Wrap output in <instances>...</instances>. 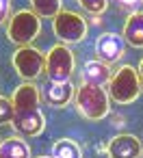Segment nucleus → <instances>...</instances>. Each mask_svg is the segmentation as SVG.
<instances>
[{
    "mask_svg": "<svg viewBox=\"0 0 143 158\" xmlns=\"http://www.w3.org/2000/svg\"><path fill=\"white\" fill-rule=\"evenodd\" d=\"M74 104L82 117L91 121H100L111 113V95L104 87L82 82L74 93Z\"/></svg>",
    "mask_w": 143,
    "mask_h": 158,
    "instance_id": "1",
    "label": "nucleus"
},
{
    "mask_svg": "<svg viewBox=\"0 0 143 158\" xmlns=\"http://www.w3.org/2000/svg\"><path fill=\"white\" fill-rule=\"evenodd\" d=\"M106 91L111 95V100H115L117 104H132L139 95H141V78L139 72L132 65H121L113 72Z\"/></svg>",
    "mask_w": 143,
    "mask_h": 158,
    "instance_id": "2",
    "label": "nucleus"
},
{
    "mask_svg": "<svg viewBox=\"0 0 143 158\" xmlns=\"http://www.w3.org/2000/svg\"><path fill=\"white\" fill-rule=\"evenodd\" d=\"M39 33H41V20L33 11H26V9L24 11H18L7 22V37L18 48L31 46L39 37Z\"/></svg>",
    "mask_w": 143,
    "mask_h": 158,
    "instance_id": "3",
    "label": "nucleus"
},
{
    "mask_svg": "<svg viewBox=\"0 0 143 158\" xmlns=\"http://www.w3.org/2000/svg\"><path fill=\"white\" fill-rule=\"evenodd\" d=\"M74 67H76L74 52L65 44L52 46L46 52V74H48V80H52V82H69V78L74 74Z\"/></svg>",
    "mask_w": 143,
    "mask_h": 158,
    "instance_id": "4",
    "label": "nucleus"
},
{
    "mask_svg": "<svg viewBox=\"0 0 143 158\" xmlns=\"http://www.w3.org/2000/svg\"><path fill=\"white\" fill-rule=\"evenodd\" d=\"M52 31L63 44H80L87 37V20L76 11H59L52 18Z\"/></svg>",
    "mask_w": 143,
    "mask_h": 158,
    "instance_id": "5",
    "label": "nucleus"
},
{
    "mask_svg": "<svg viewBox=\"0 0 143 158\" xmlns=\"http://www.w3.org/2000/svg\"><path fill=\"white\" fill-rule=\"evenodd\" d=\"M15 72L26 80H35L37 76H41L46 72V54H41L37 48L33 46H22L13 52V59H11Z\"/></svg>",
    "mask_w": 143,
    "mask_h": 158,
    "instance_id": "6",
    "label": "nucleus"
},
{
    "mask_svg": "<svg viewBox=\"0 0 143 158\" xmlns=\"http://www.w3.org/2000/svg\"><path fill=\"white\" fill-rule=\"evenodd\" d=\"M13 130L20 136H37L44 132L46 128V117L39 108H31V110H13V121H11Z\"/></svg>",
    "mask_w": 143,
    "mask_h": 158,
    "instance_id": "7",
    "label": "nucleus"
},
{
    "mask_svg": "<svg viewBox=\"0 0 143 158\" xmlns=\"http://www.w3.org/2000/svg\"><path fill=\"white\" fill-rule=\"evenodd\" d=\"M126 52V41L121 35L117 33H102L95 41V54H98V61L106 63V65H113L117 63Z\"/></svg>",
    "mask_w": 143,
    "mask_h": 158,
    "instance_id": "8",
    "label": "nucleus"
},
{
    "mask_svg": "<svg viewBox=\"0 0 143 158\" xmlns=\"http://www.w3.org/2000/svg\"><path fill=\"white\" fill-rule=\"evenodd\" d=\"M106 154L108 158H141L143 147L134 134H117L108 141Z\"/></svg>",
    "mask_w": 143,
    "mask_h": 158,
    "instance_id": "9",
    "label": "nucleus"
},
{
    "mask_svg": "<svg viewBox=\"0 0 143 158\" xmlns=\"http://www.w3.org/2000/svg\"><path fill=\"white\" fill-rule=\"evenodd\" d=\"M39 102H41V93H39V89H37L33 82H22V85L13 91V98H11L13 110L39 108Z\"/></svg>",
    "mask_w": 143,
    "mask_h": 158,
    "instance_id": "10",
    "label": "nucleus"
},
{
    "mask_svg": "<svg viewBox=\"0 0 143 158\" xmlns=\"http://www.w3.org/2000/svg\"><path fill=\"white\" fill-rule=\"evenodd\" d=\"M124 41L132 48H143V11L137 9L132 11L126 22H124V33H121Z\"/></svg>",
    "mask_w": 143,
    "mask_h": 158,
    "instance_id": "11",
    "label": "nucleus"
},
{
    "mask_svg": "<svg viewBox=\"0 0 143 158\" xmlns=\"http://www.w3.org/2000/svg\"><path fill=\"white\" fill-rule=\"evenodd\" d=\"M46 93V102L50 104V106H54V108H63V106H67L69 102H72V98H74V93H76V89L72 87V82H48V87L44 89Z\"/></svg>",
    "mask_w": 143,
    "mask_h": 158,
    "instance_id": "12",
    "label": "nucleus"
},
{
    "mask_svg": "<svg viewBox=\"0 0 143 158\" xmlns=\"http://www.w3.org/2000/svg\"><path fill=\"white\" fill-rule=\"evenodd\" d=\"M113 72H111V65L102 63V61H87L82 65V82L87 85H98V87H106L108 80H111Z\"/></svg>",
    "mask_w": 143,
    "mask_h": 158,
    "instance_id": "13",
    "label": "nucleus"
},
{
    "mask_svg": "<svg viewBox=\"0 0 143 158\" xmlns=\"http://www.w3.org/2000/svg\"><path fill=\"white\" fill-rule=\"evenodd\" d=\"M0 158H31V147L22 136H7L0 141Z\"/></svg>",
    "mask_w": 143,
    "mask_h": 158,
    "instance_id": "14",
    "label": "nucleus"
},
{
    "mask_svg": "<svg viewBox=\"0 0 143 158\" xmlns=\"http://www.w3.org/2000/svg\"><path fill=\"white\" fill-rule=\"evenodd\" d=\"M52 156L54 158H82V149L72 139H59L52 145Z\"/></svg>",
    "mask_w": 143,
    "mask_h": 158,
    "instance_id": "15",
    "label": "nucleus"
},
{
    "mask_svg": "<svg viewBox=\"0 0 143 158\" xmlns=\"http://www.w3.org/2000/svg\"><path fill=\"white\" fill-rule=\"evenodd\" d=\"M31 7L39 18H54L63 7V0H31Z\"/></svg>",
    "mask_w": 143,
    "mask_h": 158,
    "instance_id": "16",
    "label": "nucleus"
},
{
    "mask_svg": "<svg viewBox=\"0 0 143 158\" xmlns=\"http://www.w3.org/2000/svg\"><path fill=\"white\" fill-rule=\"evenodd\" d=\"M80 5V9L89 15H102L108 7V0H76Z\"/></svg>",
    "mask_w": 143,
    "mask_h": 158,
    "instance_id": "17",
    "label": "nucleus"
},
{
    "mask_svg": "<svg viewBox=\"0 0 143 158\" xmlns=\"http://www.w3.org/2000/svg\"><path fill=\"white\" fill-rule=\"evenodd\" d=\"M13 121V104L5 95H0V123H11Z\"/></svg>",
    "mask_w": 143,
    "mask_h": 158,
    "instance_id": "18",
    "label": "nucleus"
},
{
    "mask_svg": "<svg viewBox=\"0 0 143 158\" xmlns=\"http://www.w3.org/2000/svg\"><path fill=\"white\" fill-rule=\"evenodd\" d=\"M11 18V0H0V24Z\"/></svg>",
    "mask_w": 143,
    "mask_h": 158,
    "instance_id": "19",
    "label": "nucleus"
},
{
    "mask_svg": "<svg viewBox=\"0 0 143 158\" xmlns=\"http://www.w3.org/2000/svg\"><path fill=\"white\" fill-rule=\"evenodd\" d=\"M115 2H117V7L119 9H126V11H137V7L143 2V0H115Z\"/></svg>",
    "mask_w": 143,
    "mask_h": 158,
    "instance_id": "20",
    "label": "nucleus"
},
{
    "mask_svg": "<svg viewBox=\"0 0 143 158\" xmlns=\"http://www.w3.org/2000/svg\"><path fill=\"white\" fill-rule=\"evenodd\" d=\"M139 78H141V89H143V59H141V63H139Z\"/></svg>",
    "mask_w": 143,
    "mask_h": 158,
    "instance_id": "21",
    "label": "nucleus"
},
{
    "mask_svg": "<svg viewBox=\"0 0 143 158\" xmlns=\"http://www.w3.org/2000/svg\"><path fill=\"white\" fill-rule=\"evenodd\" d=\"M37 158H54V156H37Z\"/></svg>",
    "mask_w": 143,
    "mask_h": 158,
    "instance_id": "22",
    "label": "nucleus"
}]
</instances>
